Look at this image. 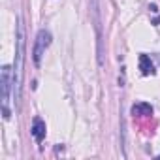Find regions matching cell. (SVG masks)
I'll return each instance as SVG.
<instances>
[{
  "label": "cell",
  "mask_w": 160,
  "mask_h": 160,
  "mask_svg": "<svg viewBox=\"0 0 160 160\" xmlns=\"http://www.w3.org/2000/svg\"><path fill=\"white\" fill-rule=\"evenodd\" d=\"M132 115L136 117H147V115H152V106L147 104V102H138L132 106Z\"/></svg>",
  "instance_id": "cell-7"
},
{
  "label": "cell",
  "mask_w": 160,
  "mask_h": 160,
  "mask_svg": "<svg viewBox=\"0 0 160 160\" xmlns=\"http://www.w3.org/2000/svg\"><path fill=\"white\" fill-rule=\"evenodd\" d=\"M30 134L34 136V139H36L38 143L43 141V138H45V134H47V126H45V121H43L42 117H34V121H32V128H30Z\"/></svg>",
  "instance_id": "cell-5"
},
{
  "label": "cell",
  "mask_w": 160,
  "mask_h": 160,
  "mask_svg": "<svg viewBox=\"0 0 160 160\" xmlns=\"http://www.w3.org/2000/svg\"><path fill=\"white\" fill-rule=\"evenodd\" d=\"M23 60H25V25L23 19L17 17V40H15V68H13V96L15 102L21 98V83H23Z\"/></svg>",
  "instance_id": "cell-1"
},
{
  "label": "cell",
  "mask_w": 160,
  "mask_h": 160,
  "mask_svg": "<svg viewBox=\"0 0 160 160\" xmlns=\"http://www.w3.org/2000/svg\"><path fill=\"white\" fill-rule=\"evenodd\" d=\"M91 13L94 17V28L98 36V62L104 64V47H102V19H100V0H89Z\"/></svg>",
  "instance_id": "cell-4"
},
{
  "label": "cell",
  "mask_w": 160,
  "mask_h": 160,
  "mask_svg": "<svg viewBox=\"0 0 160 160\" xmlns=\"http://www.w3.org/2000/svg\"><path fill=\"white\" fill-rule=\"evenodd\" d=\"M49 45H51V32L45 30V28H42L38 32V36L34 40V47H32V58H34L36 66L42 64V57H43V53H45V49Z\"/></svg>",
  "instance_id": "cell-3"
},
{
  "label": "cell",
  "mask_w": 160,
  "mask_h": 160,
  "mask_svg": "<svg viewBox=\"0 0 160 160\" xmlns=\"http://www.w3.org/2000/svg\"><path fill=\"white\" fill-rule=\"evenodd\" d=\"M139 70L143 75H154V64L149 55H139Z\"/></svg>",
  "instance_id": "cell-6"
},
{
  "label": "cell",
  "mask_w": 160,
  "mask_h": 160,
  "mask_svg": "<svg viewBox=\"0 0 160 160\" xmlns=\"http://www.w3.org/2000/svg\"><path fill=\"white\" fill-rule=\"evenodd\" d=\"M149 10H151L152 13H156V12H158V6H156V4H151V6H149Z\"/></svg>",
  "instance_id": "cell-8"
},
{
  "label": "cell",
  "mask_w": 160,
  "mask_h": 160,
  "mask_svg": "<svg viewBox=\"0 0 160 160\" xmlns=\"http://www.w3.org/2000/svg\"><path fill=\"white\" fill-rule=\"evenodd\" d=\"M0 85H2V115L8 121L12 117V111H10V92L13 89V70L10 66H2V70H0Z\"/></svg>",
  "instance_id": "cell-2"
}]
</instances>
